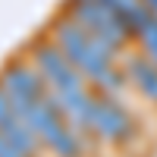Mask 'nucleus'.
<instances>
[{"mask_svg": "<svg viewBox=\"0 0 157 157\" xmlns=\"http://www.w3.org/2000/svg\"><path fill=\"white\" fill-rule=\"evenodd\" d=\"M0 85L44 151H50L54 157H85L88 141L69 126V120L63 116V110L50 94L47 82L32 66L29 57L6 60L0 69Z\"/></svg>", "mask_w": 157, "mask_h": 157, "instance_id": "f257e3e1", "label": "nucleus"}, {"mask_svg": "<svg viewBox=\"0 0 157 157\" xmlns=\"http://www.w3.org/2000/svg\"><path fill=\"white\" fill-rule=\"evenodd\" d=\"M29 60L41 72V78L47 82L50 94H54L57 107L63 110V116L69 120V126L91 145L94 141V126H91V101H94V91L88 88V78L66 60V54L50 41V35L29 41Z\"/></svg>", "mask_w": 157, "mask_h": 157, "instance_id": "f03ea898", "label": "nucleus"}, {"mask_svg": "<svg viewBox=\"0 0 157 157\" xmlns=\"http://www.w3.org/2000/svg\"><path fill=\"white\" fill-rule=\"evenodd\" d=\"M50 41H54L66 60L88 78V85H94L104 94H123L126 91V72L116 66L120 50L110 47L107 41L94 38L91 32H85L69 13H60L50 22Z\"/></svg>", "mask_w": 157, "mask_h": 157, "instance_id": "7ed1b4c3", "label": "nucleus"}, {"mask_svg": "<svg viewBox=\"0 0 157 157\" xmlns=\"http://www.w3.org/2000/svg\"><path fill=\"white\" fill-rule=\"evenodd\" d=\"M91 126H94V138L107 141V145L123 148L138 135V123L135 116L129 113L116 94H104L94 91V101H91Z\"/></svg>", "mask_w": 157, "mask_h": 157, "instance_id": "20e7f679", "label": "nucleus"}, {"mask_svg": "<svg viewBox=\"0 0 157 157\" xmlns=\"http://www.w3.org/2000/svg\"><path fill=\"white\" fill-rule=\"evenodd\" d=\"M69 16L82 25L85 32H91L94 38H101V41H107L110 47L120 50V54H123V47L132 41L129 29L104 3H98V0H69Z\"/></svg>", "mask_w": 157, "mask_h": 157, "instance_id": "39448f33", "label": "nucleus"}, {"mask_svg": "<svg viewBox=\"0 0 157 157\" xmlns=\"http://www.w3.org/2000/svg\"><path fill=\"white\" fill-rule=\"evenodd\" d=\"M0 135H3L6 141H13L25 157H41V141L35 138V132L25 126L19 110L13 107V101L3 91V85H0Z\"/></svg>", "mask_w": 157, "mask_h": 157, "instance_id": "423d86ee", "label": "nucleus"}, {"mask_svg": "<svg viewBox=\"0 0 157 157\" xmlns=\"http://www.w3.org/2000/svg\"><path fill=\"white\" fill-rule=\"evenodd\" d=\"M123 72H126L129 82L141 91V98H148L151 104H157V63L148 54H126Z\"/></svg>", "mask_w": 157, "mask_h": 157, "instance_id": "0eeeda50", "label": "nucleus"}, {"mask_svg": "<svg viewBox=\"0 0 157 157\" xmlns=\"http://www.w3.org/2000/svg\"><path fill=\"white\" fill-rule=\"evenodd\" d=\"M132 38L141 44V54H148L157 63V16L145 3H138L135 16H132Z\"/></svg>", "mask_w": 157, "mask_h": 157, "instance_id": "6e6552de", "label": "nucleus"}, {"mask_svg": "<svg viewBox=\"0 0 157 157\" xmlns=\"http://www.w3.org/2000/svg\"><path fill=\"white\" fill-rule=\"evenodd\" d=\"M0 157H25V154L13 145V141H6L3 135H0Z\"/></svg>", "mask_w": 157, "mask_h": 157, "instance_id": "1a4fd4ad", "label": "nucleus"}, {"mask_svg": "<svg viewBox=\"0 0 157 157\" xmlns=\"http://www.w3.org/2000/svg\"><path fill=\"white\" fill-rule=\"evenodd\" d=\"M141 3H145V6H148V10L154 13V16H157V0H141Z\"/></svg>", "mask_w": 157, "mask_h": 157, "instance_id": "9d476101", "label": "nucleus"}]
</instances>
